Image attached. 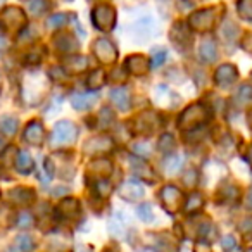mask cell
Here are the masks:
<instances>
[{"instance_id":"9a60e30c","label":"cell","mask_w":252,"mask_h":252,"mask_svg":"<svg viewBox=\"0 0 252 252\" xmlns=\"http://www.w3.org/2000/svg\"><path fill=\"white\" fill-rule=\"evenodd\" d=\"M111 100L119 111H126V109H130L131 104V98H130V92L128 88L125 87H118V88H112L111 90Z\"/></svg>"},{"instance_id":"8992f818","label":"cell","mask_w":252,"mask_h":252,"mask_svg":"<svg viewBox=\"0 0 252 252\" xmlns=\"http://www.w3.org/2000/svg\"><path fill=\"white\" fill-rule=\"evenodd\" d=\"M94 54L102 64H112L118 57V50L107 38H98L94 45Z\"/></svg>"},{"instance_id":"83f0119b","label":"cell","mask_w":252,"mask_h":252,"mask_svg":"<svg viewBox=\"0 0 252 252\" xmlns=\"http://www.w3.org/2000/svg\"><path fill=\"white\" fill-rule=\"evenodd\" d=\"M49 7L47 0H28V12L32 16H42Z\"/></svg>"},{"instance_id":"44dd1931","label":"cell","mask_w":252,"mask_h":252,"mask_svg":"<svg viewBox=\"0 0 252 252\" xmlns=\"http://www.w3.org/2000/svg\"><path fill=\"white\" fill-rule=\"evenodd\" d=\"M16 168H18L19 173L23 175H28V173L33 171V159L28 152H19L18 159H16Z\"/></svg>"},{"instance_id":"bcb514c9","label":"cell","mask_w":252,"mask_h":252,"mask_svg":"<svg viewBox=\"0 0 252 252\" xmlns=\"http://www.w3.org/2000/svg\"><path fill=\"white\" fill-rule=\"evenodd\" d=\"M107 252H112V251H107Z\"/></svg>"},{"instance_id":"7402d4cb","label":"cell","mask_w":252,"mask_h":252,"mask_svg":"<svg viewBox=\"0 0 252 252\" xmlns=\"http://www.w3.org/2000/svg\"><path fill=\"white\" fill-rule=\"evenodd\" d=\"M183 162V156H175V154H168V158L162 161V166H164V171L168 175H175L180 168H182Z\"/></svg>"},{"instance_id":"d6986e66","label":"cell","mask_w":252,"mask_h":252,"mask_svg":"<svg viewBox=\"0 0 252 252\" xmlns=\"http://www.w3.org/2000/svg\"><path fill=\"white\" fill-rule=\"evenodd\" d=\"M64 64H66L67 73H83L88 66V61H87V57H83V56H73Z\"/></svg>"},{"instance_id":"603a6c76","label":"cell","mask_w":252,"mask_h":252,"mask_svg":"<svg viewBox=\"0 0 252 252\" xmlns=\"http://www.w3.org/2000/svg\"><path fill=\"white\" fill-rule=\"evenodd\" d=\"M202 206H204L202 195H200V193H192V195L187 197L185 204H183V211L190 214V213H195V211L202 209Z\"/></svg>"},{"instance_id":"7c38bea8","label":"cell","mask_w":252,"mask_h":252,"mask_svg":"<svg viewBox=\"0 0 252 252\" xmlns=\"http://www.w3.org/2000/svg\"><path fill=\"white\" fill-rule=\"evenodd\" d=\"M25 140L32 145H40L43 142V137H45V131H43V126L40 121H32L28 123L25 130Z\"/></svg>"},{"instance_id":"9c48e42d","label":"cell","mask_w":252,"mask_h":252,"mask_svg":"<svg viewBox=\"0 0 252 252\" xmlns=\"http://www.w3.org/2000/svg\"><path fill=\"white\" fill-rule=\"evenodd\" d=\"M114 144L111 138L107 137H98V138H90L87 144L83 145V152H87L88 156H97V154H107L112 151Z\"/></svg>"},{"instance_id":"ac0fdd59","label":"cell","mask_w":252,"mask_h":252,"mask_svg":"<svg viewBox=\"0 0 252 252\" xmlns=\"http://www.w3.org/2000/svg\"><path fill=\"white\" fill-rule=\"evenodd\" d=\"M11 200L14 204H23V206H26V204L35 200V192L30 189H25V187H18V189H14L11 192Z\"/></svg>"},{"instance_id":"d590c367","label":"cell","mask_w":252,"mask_h":252,"mask_svg":"<svg viewBox=\"0 0 252 252\" xmlns=\"http://www.w3.org/2000/svg\"><path fill=\"white\" fill-rule=\"evenodd\" d=\"M97 192L100 197H107L109 192H111V185H109V182H105V180H97Z\"/></svg>"},{"instance_id":"ab89813d","label":"cell","mask_w":252,"mask_h":252,"mask_svg":"<svg viewBox=\"0 0 252 252\" xmlns=\"http://www.w3.org/2000/svg\"><path fill=\"white\" fill-rule=\"evenodd\" d=\"M244 49L247 50V52H252V33H249V35L245 36V40H244Z\"/></svg>"},{"instance_id":"3957f363","label":"cell","mask_w":252,"mask_h":252,"mask_svg":"<svg viewBox=\"0 0 252 252\" xmlns=\"http://www.w3.org/2000/svg\"><path fill=\"white\" fill-rule=\"evenodd\" d=\"M92 21L100 32H111L116 23V11L107 4H100L92 12Z\"/></svg>"},{"instance_id":"836d02e7","label":"cell","mask_w":252,"mask_h":252,"mask_svg":"<svg viewBox=\"0 0 252 252\" xmlns=\"http://www.w3.org/2000/svg\"><path fill=\"white\" fill-rule=\"evenodd\" d=\"M221 245H223V249L226 252H235L238 249V245H237V240H235L231 235H226V237L221 240Z\"/></svg>"},{"instance_id":"cb8c5ba5","label":"cell","mask_w":252,"mask_h":252,"mask_svg":"<svg viewBox=\"0 0 252 252\" xmlns=\"http://www.w3.org/2000/svg\"><path fill=\"white\" fill-rule=\"evenodd\" d=\"M12 249H16V252H30L35 249V240L28 235H21L14 240L12 244Z\"/></svg>"},{"instance_id":"e0dca14e","label":"cell","mask_w":252,"mask_h":252,"mask_svg":"<svg viewBox=\"0 0 252 252\" xmlns=\"http://www.w3.org/2000/svg\"><path fill=\"white\" fill-rule=\"evenodd\" d=\"M54 43H56V49L61 50V52H71V50L78 49L76 40L73 38L71 33H59V35L54 38Z\"/></svg>"},{"instance_id":"ee69618b","label":"cell","mask_w":252,"mask_h":252,"mask_svg":"<svg viewBox=\"0 0 252 252\" xmlns=\"http://www.w3.org/2000/svg\"><path fill=\"white\" fill-rule=\"evenodd\" d=\"M4 145H5V144H4V140H2V138H0V151H2V149H4Z\"/></svg>"},{"instance_id":"e575fe53","label":"cell","mask_w":252,"mask_h":252,"mask_svg":"<svg viewBox=\"0 0 252 252\" xmlns=\"http://www.w3.org/2000/svg\"><path fill=\"white\" fill-rule=\"evenodd\" d=\"M66 14H56V16H52V18L49 19V26L52 30H56V28H61V26H64V23H66Z\"/></svg>"},{"instance_id":"ffe728a7","label":"cell","mask_w":252,"mask_h":252,"mask_svg":"<svg viewBox=\"0 0 252 252\" xmlns=\"http://www.w3.org/2000/svg\"><path fill=\"white\" fill-rule=\"evenodd\" d=\"M216 56H218V49L214 40H204L202 45H200V57H202V61L213 63V61H216Z\"/></svg>"},{"instance_id":"6da1fadb","label":"cell","mask_w":252,"mask_h":252,"mask_svg":"<svg viewBox=\"0 0 252 252\" xmlns=\"http://www.w3.org/2000/svg\"><path fill=\"white\" fill-rule=\"evenodd\" d=\"M209 119V111L204 104H192L190 107H187L183 111V114L180 116V130H195L200 128L202 125H206Z\"/></svg>"},{"instance_id":"2e32d148","label":"cell","mask_w":252,"mask_h":252,"mask_svg":"<svg viewBox=\"0 0 252 252\" xmlns=\"http://www.w3.org/2000/svg\"><path fill=\"white\" fill-rule=\"evenodd\" d=\"M97 94H73L71 95V104L78 111H85V109H90L97 102Z\"/></svg>"},{"instance_id":"7dc6e473","label":"cell","mask_w":252,"mask_h":252,"mask_svg":"<svg viewBox=\"0 0 252 252\" xmlns=\"http://www.w3.org/2000/svg\"><path fill=\"white\" fill-rule=\"evenodd\" d=\"M0 2H2V0H0Z\"/></svg>"},{"instance_id":"f6af8a7d","label":"cell","mask_w":252,"mask_h":252,"mask_svg":"<svg viewBox=\"0 0 252 252\" xmlns=\"http://www.w3.org/2000/svg\"><path fill=\"white\" fill-rule=\"evenodd\" d=\"M245 252H252V247H251V249H247V251H245Z\"/></svg>"},{"instance_id":"5bb4252c","label":"cell","mask_w":252,"mask_h":252,"mask_svg":"<svg viewBox=\"0 0 252 252\" xmlns=\"http://www.w3.org/2000/svg\"><path fill=\"white\" fill-rule=\"evenodd\" d=\"M135 121L138 123V128H137V133H142V135H149L158 128V114L154 112H145V114L138 116Z\"/></svg>"},{"instance_id":"60d3db41","label":"cell","mask_w":252,"mask_h":252,"mask_svg":"<svg viewBox=\"0 0 252 252\" xmlns=\"http://www.w3.org/2000/svg\"><path fill=\"white\" fill-rule=\"evenodd\" d=\"M247 121H249V126H251V128H252V109H251V111H249Z\"/></svg>"},{"instance_id":"b9f144b4","label":"cell","mask_w":252,"mask_h":252,"mask_svg":"<svg viewBox=\"0 0 252 252\" xmlns=\"http://www.w3.org/2000/svg\"><path fill=\"white\" fill-rule=\"evenodd\" d=\"M249 207L252 209V190H251V193H249Z\"/></svg>"},{"instance_id":"5b68a950","label":"cell","mask_w":252,"mask_h":252,"mask_svg":"<svg viewBox=\"0 0 252 252\" xmlns=\"http://www.w3.org/2000/svg\"><path fill=\"white\" fill-rule=\"evenodd\" d=\"M0 23L7 32H19L26 25V16L19 7H5L0 16Z\"/></svg>"},{"instance_id":"8d00e7d4","label":"cell","mask_w":252,"mask_h":252,"mask_svg":"<svg viewBox=\"0 0 252 252\" xmlns=\"http://www.w3.org/2000/svg\"><path fill=\"white\" fill-rule=\"evenodd\" d=\"M183 180H185V185L187 187H193L197 183V173L195 169H189V171L183 175Z\"/></svg>"},{"instance_id":"f1b7e54d","label":"cell","mask_w":252,"mask_h":252,"mask_svg":"<svg viewBox=\"0 0 252 252\" xmlns=\"http://www.w3.org/2000/svg\"><path fill=\"white\" fill-rule=\"evenodd\" d=\"M237 11L240 14V18L252 19V0H238Z\"/></svg>"},{"instance_id":"4316f807","label":"cell","mask_w":252,"mask_h":252,"mask_svg":"<svg viewBox=\"0 0 252 252\" xmlns=\"http://www.w3.org/2000/svg\"><path fill=\"white\" fill-rule=\"evenodd\" d=\"M105 83V73L102 69H95L88 74V80H87V85L90 88H100L102 85Z\"/></svg>"},{"instance_id":"52a82bcc","label":"cell","mask_w":252,"mask_h":252,"mask_svg":"<svg viewBox=\"0 0 252 252\" xmlns=\"http://www.w3.org/2000/svg\"><path fill=\"white\" fill-rule=\"evenodd\" d=\"M214 19H216V11L214 9H202V11L195 12L190 18V26L195 32H207L209 28H213Z\"/></svg>"},{"instance_id":"f35d334b","label":"cell","mask_w":252,"mask_h":252,"mask_svg":"<svg viewBox=\"0 0 252 252\" xmlns=\"http://www.w3.org/2000/svg\"><path fill=\"white\" fill-rule=\"evenodd\" d=\"M7 49H9V40L5 38V36L0 35V56H2L4 52H7Z\"/></svg>"},{"instance_id":"74e56055","label":"cell","mask_w":252,"mask_h":252,"mask_svg":"<svg viewBox=\"0 0 252 252\" xmlns=\"http://www.w3.org/2000/svg\"><path fill=\"white\" fill-rule=\"evenodd\" d=\"M135 152H138V156H142V158H147L151 154V147L147 144H137L135 145Z\"/></svg>"},{"instance_id":"8fae6325","label":"cell","mask_w":252,"mask_h":252,"mask_svg":"<svg viewBox=\"0 0 252 252\" xmlns=\"http://www.w3.org/2000/svg\"><path fill=\"white\" fill-rule=\"evenodd\" d=\"M125 69L133 74H147L151 69V61L144 56H130L125 61Z\"/></svg>"},{"instance_id":"ba28073f","label":"cell","mask_w":252,"mask_h":252,"mask_svg":"<svg viewBox=\"0 0 252 252\" xmlns=\"http://www.w3.org/2000/svg\"><path fill=\"white\" fill-rule=\"evenodd\" d=\"M238 78V71L233 64H223V66L218 67L216 74H214V81H216L218 87L228 88L237 81Z\"/></svg>"},{"instance_id":"277c9868","label":"cell","mask_w":252,"mask_h":252,"mask_svg":"<svg viewBox=\"0 0 252 252\" xmlns=\"http://www.w3.org/2000/svg\"><path fill=\"white\" fill-rule=\"evenodd\" d=\"M161 202H162V207H164L169 214H175L176 211H180L183 206L182 190L173 185H166L164 189L161 190Z\"/></svg>"},{"instance_id":"4fadbf2b","label":"cell","mask_w":252,"mask_h":252,"mask_svg":"<svg viewBox=\"0 0 252 252\" xmlns=\"http://www.w3.org/2000/svg\"><path fill=\"white\" fill-rule=\"evenodd\" d=\"M57 213H59V216L66 218V220H76L81 213L80 202H78L76 199H73V197H67V199H64L63 202L59 204Z\"/></svg>"},{"instance_id":"f546056e","label":"cell","mask_w":252,"mask_h":252,"mask_svg":"<svg viewBox=\"0 0 252 252\" xmlns=\"http://www.w3.org/2000/svg\"><path fill=\"white\" fill-rule=\"evenodd\" d=\"M137 214L140 220H144L145 223H151L154 220V211H152L151 204H140L137 209Z\"/></svg>"},{"instance_id":"484cf974","label":"cell","mask_w":252,"mask_h":252,"mask_svg":"<svg viewBox=\"0 0 252 252\" xmlns=\"http://www.w3.org/2000/svg\"><path fill=\"white\" fill-rule=\"evenodd\" d=\"M252 100V87L251 85H242L237 90L235 95V102H238V105H245Z\"/></svg>"},{"instance_id":"1f68e13d","label":"cell","mask_w":252,"mask_h":252,"mask_svg":"<svg viewBox=\"0 0 252 252\" xmlns=\"http://www.w3.org/2000/svg\"><path fill=\"white\" fill-rule=\"evenodd\" d=\"M18 228L21 230H26V228H32L33 226V216L30 213H19L18 214Z\"/></svg>"},{"instance_id":"7bdbcfd3","label":"cell","mask_w":252,"mask_h":252,"mask_svg":"<svg viewBox=\"0 0 252 252\" xmlns=\"http://www.w3.org/2000/svg\"><path fill=\"white\" fill-rule=\"evenodd\" d=\"M249 161H251V164H252V147H251V151H249Z\"/></svg>"},{"instance_id":"4dcf8cb0","label":"cell","mask_w":252,"mask_h":252,"mask_svg":"<svg viewBox=\"0 0 252 252\" xmlns=\"http://www.w3.org/2000/svg\"><path fill=\"white\" fill-rule=\"evenodd\" d=\"M159 149H161L162 152H166V154H169V152L175 149V140H173L171 135H162L161 140H159Z\"/></svg>"},{"instance_id":"30bf717a","label":"cell","mask_w":252,"mask_h":252,"mask_svg":"<svg viewBox=\"0 0 252 252\" xmlns=\"http://www.w3.org/2000/svg\"><path fill=\"white\" fill-rule=\"evenodd\" d=\"M119 193H121L123 199L130 200V202H135V200L144 197V187H142L140 182H137V180H128V182H125L121 185Z\"/></svg>"},{"instance_id":"d4e9b609","label":"cell","mask_w":252,"mask_h":252,"mask_svg":"<svg viewBox=\"0 0 252 252\" xmlns=\"http://www.w3.org/2000/svg\"><path fill=\"white\" fill-rule=\"evenodd\" d=\"M0 130L7 135H14L18 131V119L12 116H0Z\"/></svg>"},{"instance_id":"7a4b0ae2","label":"cell","mask_w":252,"mask_h":252,"mask_svg":"<svg viewBox=\"0 0 252 252\" xmlns=\"http://www.w3.org/2000/svg\"><path fill=\"white\" fill-rule=\"evenodd\" d=\"M78 137V128L74 123L71 121H59L54 126L52 131V144L61 147V145H69L76 140Z\"/></svg>"},{"instance_id":"d6a6232c","label":"cell","mask_w":252,"mask_h":252,"mask_svg":"<svg viewBox=\"0 0 252 252\" xmlns=\"http://www.w3.org/2000/svg\"><path fill=\"white\" fill-rule=\"evenodd\" d=\"M166 61V50L164 49H156L154 50V57H152V63L151 66L152 67H159L162 63Z\"/></svg>"}]
</instances>
